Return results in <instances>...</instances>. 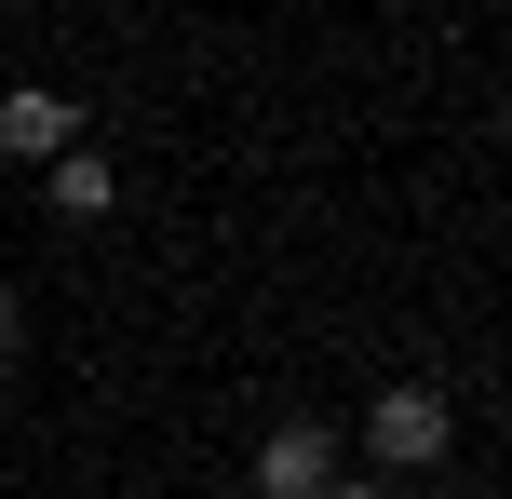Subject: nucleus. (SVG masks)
<instances>
[{"label": "nucleus", "mask_w": 512, "mask_h": 499, "mask_svg": "<svg viewBox=\"0 0 512 499\" xmlns=\"http://www.w3.org/2000/svg\"><path fill=\"white\" fill-rule=\"evenodd\" d=\"M364 446H378L391 473H432V459H445V392H432V378H391V392L364 405Z\"/></svg>", "instance_id": "nucleus-1"}, {"label": "nucleus", "mask_w": 512, "mask_h": 499, "mask_svg": "<svg viewBox=\"0 0 512 499\" xmlns=\"http://www.w3.org/2000/svg\"><path fill=\"white\" fill-rule=\"evenodd\" d=\"M54 149H81V108L54 81H14L0 95V162H54Z\"/></svg>", "instance_id": "nucleus-2"}, {"label": "nucleus", "mask_w": 512, "mask_h": 499, "mask_svg": "<svg viewBox=\"0 0 512 499\" xmlns=\"http://www.w3.org/2000/svg\"><path fill=\"white\" fill-rule=\"evenodd\" d=\"M324 486H337V446L310 419H283L270 446H256V499H324Z\"/></svg>", "instance_id": "nucleus-3"}, {"label": "nucleus", "mask_w": 512, "mask_h": 499, "mask_svg": "<svg viewBox=\"0 0 512 499\" xmlns=\"http://www.w3.org/2000/svg\"><path fill=\"white\" fill-rule=\"evenodd\" d=\"M41 176H54V216H108V203H122V176H108V149H54Z\"/></svg>", "instance_id": "nucleus-4"}, {"label": "nucleus", "mask_w": 512, "mask_h": 499, "mask_svg": "<svg viewBox=\"0 0 512 499\" xmlns=\"http://www.w3.org/2000/svg\"><path fill=\"white\" fill-rule=\"evenodd\" d=\"M14 351H27V311H14V297H0V365H14Z\"/></svg>", "instance_id": "nucleus-5"}, {"label": "nucleus", "mask_w": 512, "mask_h": 499, "mask_svg": "<svg viewBox=\"0 0 512 499\" xmlns=\"http://www.w3.org/2000/svg\"><path fill=\"white\" fill-rule=\"evenodd\" d=\"M324 499H391V486H324Z\"/></svg>", "instance_id": "nucleus-6"}]
</instances>
